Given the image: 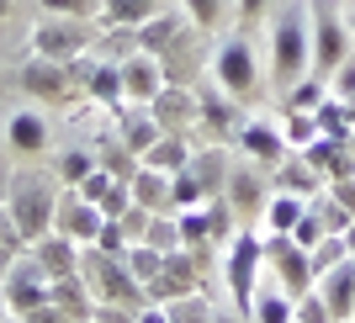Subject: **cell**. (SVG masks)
<instances>
[{
  "label": "cell",
  "mask_w": 355,
  "mask_h": 323,
  "mask_svg": "<svg viewBox=\"0 0 355 323\" xmlns=\"http://www.w3.org/2000/svg\"><path fill=\"white\" fill-rule=\"evenodd\" d=\"M302 74H313V6L292 0L270 27V80L286 96Z\"/></svg>",
  "instance_id": "cell-1"
},
{
  "label": "cell",
  "mask_w": 355,
  "mask_h": 323,
  "mask_svg": "<svg viewBox=\"0 0 355 323\" xmlns=\"http://www.w3.org/2000/svg\"><path fill=\"white\" fill-rule=\"evenodd\" d=\"M223 276H228V292H234V308H250L254 286L266 281V238L254 228H234L228 238V260H223Z\"/></svg>",
  "instance_id": "cell-2"
},
{
  "label": "cell",
  "mask_w": 355,
  "mask_h": 323,
  "mask_svg": "<svg viewBox=\"0 0 355 323\" xmlns=\"http://www.w3.org/2000/svg\"><path fill=\"white\" fill-rule=\"evenodd\" d=\"M212 85L223 96H234V101H250L260 90V59H254L250 37H223L212 48Z\"/></svg>",
  "instance_id": "cell-3"
},
{
  "label": "cell",
  "mask_w": 355,
  "mask_h": 323,
  "mask_svg": "<svg viewBox=\"0 0 355 323\" xmlns=\"http://www.w3.org/2000/svg\"><path fill=\"white\" fill-rule=\"evenodd\" d=\"M266 238V276L282 286V292H292V297H302L313 286V260H308V250L297 244L292 234H260Z\"/></svg>",
  "instance_id": "cell-4"
},
{
  "label": "cell",
  "mask_w": 355,
  "mask_h": 323,
  "mask_svg": "<svg viewBox=\"0 0 355 323\" xmlns=\"http://www.w3.org/2000/svg\"><path fill=\"white\" fill-rule=\"evenodd\" d=\"M90 48H96V27H85V21L48 16V21H37V27H32V53H43V59L74 64V59H85Z\"/></svg>",
  "instance_id": "cell-5"
},
{
  "label": "cell",
  "mask_w": 355,
  "mask_h": 323,
  "mask_svg": "<svg viewBox=\"0 0 355 323\" xmlns=\"http://www.w3.org/2000/svg\"><path fill=\"white\" fill-rule=\"evenodd\" d=\"M350 21L340 11H329V6H313V74H334L345 59H350Z\"/></svg>",
  "instance_id": "cell-6"
},
{
  "label": "cell",
  "mask_w": 355,
  "mask_h": 323,
  "mask_svg": "<svg viewBox=\"0 0 355 323\" xmlns=\"http://www.w3.org/2000/svg\"><path fill=\"white\" fill-rule=\"evenodd\" d=\"M53 207H59V196L48 180H16L11 186V222L21 238H43L53 222Z\"/></svg>",
  "instance_id": "cell-7"
},
{
  "label": "cell",
  "mask_w": 355,
  "mask_h": 323,
  "mask_svg": "<svg viewBox=\"0 0 355 323\" xmlns=\"http://www.w3.org/2000/svg\"><path fill=\"white\" fill-rule=\"evenodd\" d=\"M21 90L37 96V101H69L80 80H74V64H59V59H43V53H32V64L21 69Z\"/></svg>",
  "instance_id": "cell-8"
},
{
  "label": "cell",
  "mask_w": 355,
  "mask_h": 323,
  "mask_svg": "<svg viewBox=\"0 0 355 323\" xmlns=\"http://www.w3.org/2000/svg\"><path fill=\"white\" fill-rule=\"evenodd\" d=\"M170 85V74H164V59L159 53H128L122 59V101H138V106H148L159 90Z\"/></svg>",
  "instance_id": "cell-9"
},
{
  "label": "cell",
  "mask_w": 355,
  "mask_h": 323,
  "mask_svg": "<svg viewBox=\"0 0 355 323\" xmlns=\"http://www.w3.org/2000/svg\"><path fill=\"white\" fill-rule=\"evenodd\" d=\"M101 222H106V212L96 202H85L80 191H64L59 207H53V228H59L64 238H74V244H96Z\"/></svg>",
  "instance_id": "cell-10"
},
{
  "label": "cell",
  "mask_w": 355,
  "mask_h": 323,
  "mask_svg": "<svg viewBox=\"0 0 355 323\" xmlns=\"http://www.w3.org/2000/svg\"><path fill=\"white\" fill-rule=\"evenodd\" d=\"M148 112L159 117L164 132H191L196 122H202V96H196L191 85H164L154 101H148Z\"/></svg>",
  "instance_id": "cell-11"
},
{
  "label": "cell",
  "mask_w": 355,
  "mask_h": 323,
  "mask_svg": "<svg viewBox=\"0 0 355 323\" xmlns=\"http://www.w3.org/2000/svg\"><path fill=\"white\" fill-rule=\"evenodd\" d=\"M223 196H228V207L234 212H260L266 207V196H270V180L254 170V159H234L228 164V186H223Z\"/></svg>",
  "instance_id": "cell-12"
},
{
  "label": "cell",
  "mask_w": 355,
  "mask_h": 323,
  "mask_svg": "<svg viewBox=\"0 0 355 323\" xmlns=\"http://www.w3.org/2000/svg\"><path fill=\"white\" fill-rule=\"evenodd\" d=\"M196 292V265H191V250H170L159 265V276L148 281V302H170V297H186Z\"/></svg>",
  "instance_id": "cell-13"
},
{
  "label": "cell",
  "mask_w": 355,
  "mask_h": 323,
  "mask_svg": "<svg viewBox=\"0 0 355 323\" xmlns=\"http://www.w3.org/2000/svg\"><path fill=\"white\" fill-rule=\"evenodd\" d=\"M239 154H250L254 164H276L286 154V138H282V122H239Z\"/></svg>",
  "instance_id": "cell-14"
},
{
  "label": "cell",
  "mask_w": 355,
  "mask_h": 323,
  "mask_svg": "<svg viewBox=\"0 0 355 323\" xmlns=\"http://www.w3.org/2000/svg\"><path fill=\"white\" fill-rule=\"evenodd\" d=\"M244 318H250V323H297V297L282 292V286L266 276L260 286H254L250 308H244Z\"/></svg>",
  "instance_id": "cell-15"
},
{
  "label": "cell",
  "mask_w": 355,
  "mask_h": 323,
  "mask_svg": "<svg viewBox=\"0 0 355 323\" xmlns=\"http://www.w3.org/2000/svg\"><path fill=\"white\" fill-rule=\"evenodd\" d=\"M313 286L324 292V302L334 308V318H340V323L355 313V260H340L334 270H324V276L313 281Z\"/></svg>",
  "instance_id": "cell-16"
},
{
  "label": "cell",
  "mask_w": 355,
  "mask_h": 323,
  "mask_svg": "<svg viewBox=\"0 0 355 323\" xmlns=\"http://www.w3.org/2000/svg\"><path fill=\"white\" fill-rule=\"evenodd\" d=\"M133 32H138V48H144V53H170V48H175V37L186 32V21H180V16H170V11H154V16H144Z\"/></svg>",
  "instance_id": "cell-17"
},
{
  "label": "cell",
  "mask_w": 355,
  "mask_h": 323,
  "mask_svg": "<svg viewBox=\"0 0 355 323\" xmlns=\"http://www.w3.org/2000/svg\"><path fill=\"white\" fill-rule=\"evenodd\" d=\"M302 212H308V196H292V191H276V186H270L266 207H260V222H266V234H292Z\"/></svg>",
  "instance_id": "cell-18"
},
{
  "label": "cell",
  "mask_w": 355,
  "mask_h": 323,
  "mask_svg": "<svg viewBox=\"0 0 355 323\" xmlns=\"http://www.w3.org/2000/svg\"><path fill=\"white\" fill-rule=\"evenodd\" d=\"M228 148H196L191 159H186V170H191L196 180H202V191H207V202L212 196H223V186H228Z\"/></svg>",
  "instance_id": "cell-19"
},
{
  "label": "cell",
  "mask_w": 355,
  "mask_h": 323,
  "mask_svg": "<svg viewBox=\"0 0 355 323\" xmlns=\"http://www.w3.org/2000/svg\"><path fill=\"white\" fill-rule=\"evenodd\" d=\"M133 186V202L148 207V212H175V202H170V175L164 170H154V164H138V175L128 180Z\"/></svg>",
  "instance_id": "cell-20"
},
{
  "label": "cell",
  "mask_w": 355,
  "mask_h": 323,
  "mask_svg": "<svg viewBox=\"0 0 355 323\" xmlns=\"http://www.w3.org/2000/svg\"><path fill=\"white\" fill-rule=\"evenodd\" d=\"M37 265H43L48 276L59 281V276H80V244H74V238H37Z\"/></svg>",
  "instance_id": "cell-21"
},
{
  "label": "cell",
  "mask_w": 355,
  "mask_h": 323,
  "mask_svg": "<svg viewBox=\"0 0 355 323\" xmlns=\"http://www.w3.org/2000/svg\"><path fill=\"white\" fill-rule=\"evenodd\" d=\"M6 143H11L16 154H43L48 148V122L37 117V112H16V117L6 122Z\"/></svg>",
  "instance_id": "cell-22"
},
{
  "label": "cell",
  "mask_w": 355,
  "mask_h": 323,
  "mask_svg": "<svg viewBox=\"0 0 355 323\" xmlns=\"http://www.w3.org/2000/svg\"><path fill=\"white\" fill-rule=\"evenodd\" d=\"M186 159H191V138H186V132H159V138L148 143V154H144V164H154L164 175L186 170Z\"/></svg>",
  "instance_id": "cell-23"
},
{
  "label": "cell",
  "mask_w": 355,
  "mask_h": 323,
  "mask_svg": "<svg viewBox=\"0 0 355 323\" xmlns=\"http://www.w3.org/2000/svg\"><path fill=\"white\" fill-rule=\"evenodd\" d=\"M85 90L96 96V101H112V106H122V64H90L85 69Z\"/></svg>",
  "instance_id": "cell-24"
},
{
  "label": "cell",
  "mask_w": 355,
  "mask_h": 323,
  "mask_svg": "<svg viewBox=\"0 0 355 323\" xmlns=\"http://www.w3.org/2000/svg\"><path fill=\"white\" fill-rule=\"evenodd\" d=\"M154 11H159V0H101V21H112V27H138Z\"/></svg>",
  "instance_id": "cell-25"
},
{
  "label": "cell",
  "mask_w": 355,
  "mask_h": 323,
  "mask_svg": "<svg viewBox=\"0 0 355 323\" xmlns=\"http://www.w3.org/2000/svg\"><path fill=\"white\" fill-rule=\"evenodd\" d=\"M164 308H170V323H212V318H218V308H212V302H207V297H202V292L170 297Z\"/></svg>",
  "instance_id": "cell-26"
},
{
  "label": "cell",
  "mask_w": 355,
  "mask_h": 323,
  "mask_svg": "<svg viewBox=\"0 0 355 323\" xmlns=\"http://www.w3.org/2000/svg\"><path fill=\"white\" fill-rule=\"evenodd\" d=\"M96 159H101V170H106V175H117V180H133V175H138V164H144V159L133 154V148L122 143V138H117L112 148L101 143V154H96Z\"/></svg>",
  "instance_id": "cell-27"
},
{
  "label": "cell",
  "mask_w": 355,
  "mask_h": 323,
  "mask_svg": "<svg viewBox=\"0 0 355 323\" xmlns=\"http://www.w3.org/2000/svg\"><path fill=\"white\" fill-rule=\"evenodd\" d=\"M282 138H286V148H308L313 138H318V117H313V112H292V106H286Z\"/></svg>",
  "instance_id": "cell-28"
},
{
  "label": "cell",
  "mask_w": 355,
  "mask_h": 323,
  "mask_svg": "<svg viewBox=\"0 0 355 323\" xmlns=\"http://www.w3.org/2000/svg\"><path fill=\"white\" fill-rule=\"evenodd\" d=\"M324 96H329V80H324V74H302V80L286 90V106H292V112H313Z\"/></svg>",
  "instance_id": "cell-29"
},
{
  "label": "cell",
  "mask_w": 355,
  "mask_h": 323,
  "mask_svg": "<svg viewBox=\"0 0 355 323\" xmlns=\"http://www.w3.org/2000/svg\"><path fill=\"white\" fill-rule=\"evenodd\" d=\"M128 265H133V276L144 281V292H148V281L159 276V265H164V250H154V244H144V238H138L133 250H128Z\"/></svg>",
  "instance_id": "cell-30"
},
{
  "label": "cell",
  "mask_w": 355,
  "mask_h": 323,
  "mask_svg": "<svg viewBox=\"0 0 355 323\" xmlns=\"http://www.w3.org/2000/svg\"><path fill=\"white\" fill-rule=\"evenodd\" d=\"M96 164H101V159H96L90 148H64V159H59V180H64V186H80V180H85Z\"/></svg>",
  "instance_id": "cell-31"
},
{
  "label": "cell",
  "mask_w": 355,
  "mask_h": 323,
  "mask_svg": "<svg viewBox=\"0 0 355 323\" xmlns=\"http://www.w3.org/2000/svg\"><path fill=\"white\" fill-rule=\"evenodd\" d=\"M297 323H340V318H334V308L324 302V292L308 286V292L297 297Z\"/></svg>",
  "instance_id": "cell-32"
},
{
  "label": "cell",
  "mask_w": 355,
  "mask_h": 323,
  "mask_svg": "<svg viewBox=\"0 0 355 323\" xmlns=\"http://www.w3.org/2000/svg\"><path fill=\"white\" fill-rule=\"evenodd\" d=\"M180 6H186V16H191L196 32H212L223 21V6H228V0H180Z\"/></svg>",
  "instance_id": "cell-33"
},
{
  "label": "cell",
  "mask_w": 355,
  "mask_h": 323,
  "mask_svg": "<svg viewBox=\"0 0 355 323\" xmlns=\"http://www.w3.org/2000/svg\"><path fill=\"white\" fill-rule=\"evenodd\" d=\"M48 16H69V21H90L101 16V0H43Z\"/></svg>",
  "instance_id": "cell-34"
},
{
  "label": "cell",
  "mask_w": 355,
  "mask_h": 323,
  "mask_svg": "<svg viewBox=\"0 0 355 323\" xmlns=\"http://www.w3.org/2000/svg\"><path fill=\"white\" fill-rule=\"evenodd\" d=\"M292 238L297 244H302V250H313V244H318V238H324V222H318V212H302V218H297V228H292Z\"/></svg>",
  "instance_id": "cell-35"
},
{
  "label": "cell",
  "mask_w": 355,
  "mask_h": 323,
  "mask_svg": "<svg viewBox=\"0 0 355 323\" xmlns=\"http://www.w3.org/2000/svg\"><path fill=\"white\" fill-rule=\"evenodd\" d=\"M329 90H334V96H345V101H355V59H345L340 69L329 74Z\"/></svg>",
  "instance_id": "cell-36"
},
{
  "label": "cell",
  "mask_w": 355,
  "mask_h": 323,
  "mask_svg": "<svg viewBox=\"0 0 355 323\" xmlns=\"http://www.w3.org/2000/svg\"><path fill=\"white\" fill-rule=\"evenodd\" d=\"M329 196H334V202H340L345 212L355 218V175H340V180H329Z\"/></svg>",
  "instance_id": "cell-37"
},
{
  "label": "cell",
  "mask_w": 355,
  "mask_h": 323,
  "mask_svg": "<svg viewBox=\"0 0 355 323\" xmlns=\"http://www.w3.org/2000/svg\"><path fill=\"white\" fill-rule=\"evenodd\" d=\"M27 323H74V318L59 308V302H53V297H48L43 308H32V313H27Z\"/></svg>",
  "instance_id": "cell-38"
},
{
  "label": "cell",
  "mask_w": 355,
  "mask_h": 323,
  "mask_svg": "<svg viewBox=\"0 0 355 323\" xmlns=\"http://www.w3.org/2000/svg\"><path fill=\"white\" fill-rule=\"evenodd\" d=\"M266 6H270V0H239V16L254 21V16H266Z\"/></svg>",
  "instance_id": "cell-39"
},
{
  "label": "cell",
  "mask_w": 355,
  "mask_h": 323,
  "mask_svg": "<svg viewBox=\"0 0 355 323\" xmlns=\"http://www.w3.org/2000/svg\"><path fill=\"white\" fill-rule=\"evenodd\" d=\"M212 323H250V318H244V313L234 308V313H218V318H212Z\"/></svg>",
  "instance_id": "cell-40"
},
{
  "label": "cell",
  "mask_w": 355,
  "mask_h": 323,
  "mask_svg": "<svg viewBox=\"0 0 355 323\" xmlns=\"http://www.w3.org/2000/svg\"><path fill=\"white\" fill-rule=\"evenodd\" d=\"M345 250H350V260H355V218H350V228H345Z\"/></svg>",
  "instance_id": "cell-41"
},
{
  "label": "cell",
  "mask_w": 355,
  "mask_h": 323,
  "mask_svg": "<svg viewBox=\"0 0 355 323\" xmlns=\"http://www.w3.org/2000/svg\"><path fill=\"white\" fill-rule=\"evenodd\" d=\"M6 196H11V180H6V175H0V202H6Z\"/></svg>",
  "instance_id": "cell-42"
},
{
  "label": "cell",
  "mask_w": 355,
  "mask_h": 323,
  "mask_svg": "<svg viewBox=\"0 0 355 323\" xmlns=\"http://www.w3.org/2000/svg\"><path fill=\"white\" fill-rule=\"evenodd\" d=\"M6 11H11V0H0V16H6Z\"/></svg>",
  "instance_id": "cell-43"
},
{
  "label": "cell",
  "mask_w": 355,
  "mask_h": 323,
  "mask_svg": "<svg viewBox=\"0 0 355 323\" xmlns=\"http://www.w3.org/2000/svg\"><path fill=\"white\" fill-rule=\"evenodd\" d=\"M0 318H6V292H0Z\"/></svg>",
  "instance_id": "cell-44"
},
{
  "label": "cell",
  "mask_w": 355,
  "mask_h": 323,
  "mask_svg": "<svg viewBox=\"0 0 355 323\" xmlns=\"http://www.w3.org/2000/svg\"><path fill=\"white\" fill-rule=\"evenodd\" d=\"M350 37H355V16H350Z\"/></svg>",
  "instance_id": "cell-45"
},
{
  "label": "cell",
  "mask_w": 355,
  "mask_h": 323,
  "mask_svg": "<svg viewBox=\"0 0 355 323\" xmlns=\"http://www.w3.org/2000/svg\"><path fill=\"white\" fill-rule=\"evenodd\" d=\"M345 323H355V318H345Z\"/></svg>",
  "instance_id": "cell-46"
},
{
  "label": "cell",
  "mask_w": 355,
  "mask_h": 323,
  "mask_svg": "<svg viewBox=\"0 0 355 323\" xmlns=\"http://www.w3.org/2000/svg\"><path fill=\"white\" fill-rule=\"evenodd\" d=\"M350 318H355V313H350Z\"/></svg>",
  "instance_id": "cell-47"
}]
</instances>
